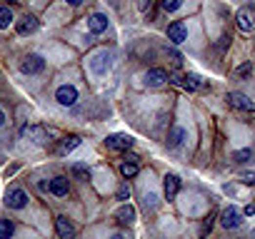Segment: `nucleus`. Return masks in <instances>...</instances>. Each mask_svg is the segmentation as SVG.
<instances>
[{
    "label": "nucleus",
    "mask_w": 255,
    "mask_h": 239,
    "mask_svg": "<svg viewBox=\"0 0 255 239\" xmlns=\"http://www.w3.org/2000/svg\"><path fill=\"white\" fill-rule=\"evenodd\" d=\"M170 60H173V65H180V55L175 50H170Z\"/></svg>",
    "instance_id": "30"
},
{
    "label": "nucleus",
    "mask_w": 255,
    "mask_h": 239,
    "mask_svg": "<svg viewBox=\"0 0 255 239\" xmlns=\"http://www.w3.org/2000/svg\"><path fill=\"white\" fill-rule=\"evenodd\" d=\"M220 224H223L225 229H238V227L243 224V214H240V209H238V207H228V209L223 212Z\"/></svg>",
    "instance_id": "3"
},
{
    "label": "nucleus",
    "mask_w": 255,
    "mask_h": 239,
    "mask_svg": "<svg viewBox=\"0 0 255 239\" xmlns=\"http://www.w3.org/2000/svg\"><path fill=\"white\" fill-rule=\"evenodd\" d=\"M160 5H163V10L173 13V10H178L183 5V0H160Z\"/></svg>",
    "instance_id": "25"
},
{
    "label": "nucleus",
    "mask_w": 255,
    "mask_h": 239,
    "mask_svg": "<svg viewBox=\"0 0 255 239\" xmlns=\"http://www.w3.org/2000/svg\"><path fill=\"white\" fill-rule=\"evenodd\" d=\"M105 147L113 149V152L130 149V147H133V137H130V135H110L108 140H105Z\"/></svg>",
    "instance_id": "6"
},
{
    "label": "nucleus",
    "mask_w": 255,
    "mask_h": 239,
    "mask_svg": "<svg viewBox=\"0 0 255 239\" xmlns=\"http://www.w3.org/2000/svg\"><path fill=\"white\" fill-rule=\"evenodd\" d=\"M225 100H228L230 107H235V110H255V102L248 95H243V92H228Z\"/></svg>",
    "instance_id": "5"
},
{
    "label": "nucleus",
    "mask_w": 255,
    "mask_h": 239,
    "mask_svg": "<svg viewBox=\"0 0 255 239\" xmlns=\"http://www.w3.org/2000/svg\"><path fill=\"white\" fill-rule=\"evenodd\" d=\"M183 140H185V129L183 127H175L173 132L168 135V147H178V145H183Z\"/></svg>",
    "instance_id": "21"
},
{
    "label": "nucleus",
    "mask_w": 255,
    "mask_h": 239,
    "mask_svg": "<svg viewBox=\"0 0 255 239\" xmlns=\"http://www.w3.org/2000/svg\"><path fill=\"white\" fill-rule=\"evenodd\" d=\"M78 145H80V137H78V135H70V137H65V140H60L58 155H70V152H73Z\"/></svg>",
    "instance_id": "18"
},
{
    "label": "nucleus",
    "mask_w": 255,
    "mask_h": 239,
    "mask_svg": "<svg viewBox=\"0 0 255 239\" xmlns=\"http://www.w3.org/2000/svg\"><path fill=\"white\" fill-rule=\"evenodd\" d=\"M175 85H180L183 90H188V92H195L198 88H200V80H198V75H175V80H173Z\"/></svg>",
    "instance_id": "11"
},
{
    "label": "nucleus",
    "mask_w": 255,
    "mask_h": 239,
    "mask_svg": "<svg viewBox=\"0 0 255 239\" xmlns=\"http://www.w3.org/2000/svg\"><path fill=\"white\" fill-rule=\"evenodd\" d=\"M170 77H168V73L163 70V68H153V70H148V75H145V85L148 88H160L163 82H168Z\"/></svg>",
    "instance_id": "9"
},
{
    "label": "nucleus",
    "mask_w": 255,
    "mask_h": 239,
    "mask_svg": "<svg viewBox=\"0 0 255 239\" xmlns=\"http://www.w3.org/2000/svg\"><path fill=\"white\" fill-rule=\"evenodd\" d=\"M18 33L20 35H28V33H33V30H38V20L33 18V15H23V18H20L18 20Z\"/></svg>",
    "instance_id": "15"
},
{
    "label": "nucleus",
    "mask_w": 255,
    "mask_h": 239,
    "mask_svg": "<svg viewBox=\"0 0 255 239\" xmlns=\"http://www.w3.org/2000/svg\"><path fill=\"white\" fill-rule=\"evenodd\" d=\"M65 3H68V5H80L83 0H65Z\"/></svg>",
    "instance_id": "33"
},
{
    "label": "nucleus",
    "mask_w": 255,
    "mask_h": 239,
    "mask_svg": "<svg viewBox=\"0 0 255 239\" xmlns=\"http://www.w3.org/2000/svg\"><path fill=\"white\" fill-rule=\"evenodd\" d=\"M250 70H253V65L245 62V65H240V68H238V75H250Z\"/></svg>",
    "instance_id": "27"
},
{
    "label": "nucleus",
    "mask_w": 255,
    "mask_h": 239,
    "mask_svg": "<svg viewBox=\"0 0 255 239\" xmlns=\"http://www.w3.org/2000/svg\"><path fill=\"white\" fill-rule=\"evenodd\" d=\"M10 3H18V0H10Z\"/></svg>",
    "instance_id": "36"
},
{
    "label": "nucleus",
    "mask_w": 255,
    "mask_h": 239,
    "mask_svg": "<svg viewBox=\"0 0 255 239\" xmlns=\"http://www.w3.org/2000/svg\"><path fill=\"white\" fill-rule=\"evenodd\" d=\"M210 229H212V214H210V217H208V222H205V224H203V232H200V234H203V237H205V234H208V232H210Z\"/></svg>",
    "instance_id": "28"
},
{
    "label": "nucleus",
    "mask_w": 255,
    "mask_h": 239,
    "mask_svg": "<svg viewBox=\"0 0 255 239\" xmlns=\"http://www.w3.org/2000/svg\"><path fill=\"white\" fill-rule=\"evenodd\" d=\"M118 200H123V202L130 200V189H128V184H120L118 187Z\"/></svg>",
    "instance_id": "26"
},
{
    "label": "nucleus",
    "mask_w": 255,
    "mask_h": 239,
    "mask_svg": "<svg viewBox=\"0 0 255 239\" xmlns=\"http://www.w3.org/2000/svg\"><path fill=\"white\" fill-rule=\"evenodd\" d=\"M88 28H90V33H95V35L105 33V30H108V18H105L103 13L90 15V18H88Z\"/></svg>",
    "instance_id": "12"
},
{
    "label": "nucleus",
    "mask_w": 255,
    "mask_h": 239,
    "mask_svg": "<svg viewBox=\"0 0 255 239\" xmlns=\"http://www.w3.org/2000/svg\"><path fill=\"white\" fill-rule=\"evenodd\" d=\"M188 37V28L180 23V20H175V23L168 25V40L173 42V45H180V42H185Z\"/></svg>",
    "instance_id": "8"
},
{
    "label": "nucleus",
    "mask_w": 255,
    "mask_h": 239,
    "mask_svg": "<svg viewBox=\"0 0 255 239\" xmlns=\"http://www.w3.org/2000/svg\"><path fill=\"white\" fill-rule=\"evenodd\" d=\"M13 13H10V8H0V30H5L8 25H13Z\"/></svg>",
    "instance_id": "23"
},
{
    "label": "nucleus",
    "mask_w": 255,
    "mask_h": 239,
    "mask_svg": "<svg viewBox=\"0 0 255 239\" xmlns=\"http://www.w3.org/2000/svg\"><path fill=\"white\" fill-rule=\"evenodd\" d=\"M5 204H8L10 209H23V207L28 204V192H25V189H20V187L10 189V192H8V197H5Z\"/></svg>",
    "instance_id": "4"
},
{
    "label": "nucleus",
    "mask_w": 255,
    "mask_h": 239,
    "mask_svg": "<svg viewBox=\"0 0 255 239\" xmlns=\"http://www.w3.org/2000/svg\"><path fill=\"white\" fill-rule=\"evenodd\" d=\"M115 217H118L120 224H130V222L135 220V209H133L130 204H123V207L115 212Z\"/></svg>",
    "instance_id": "19"
},
{
    "label": "nucleus",
    "mask_w": 255,
    "mask_h": 239,
    "mask_svg": "<svg viewBox=\"0 0 255 239\" xmlns=\"http://www.w3.org/2000/svg\"><path fill=\"white\" fill-rule=\"evenodd\" d=\"M245 184H255V175H245Z\"/></svg>",
    "instance_id": "31"
},
{
    "label": "nucleus",
    "mask_w": 255,
    "mask_h": 239,
    "mask_svg": "<svg viewBox=\"0 0 255 239\" xmlns=\"http://www.w3.org/2000/svg\"><path fill=\"white\" fill-rule=\"evenodd\" d=\"M233 160H235V162H250L253 152L250 149H238V152H233Z\"/></svg>",
    "instance_id": "24"
},
{
    "label": "nucleus",
    "mask_w": 255,
    "mask_h": 239,
    "mask_svg": "<svg viewBox=\"0 0 255 239\" xmlns=\"http://www.w3.org/2000/svg\"><path fill=\"white\" fill-rule=\"evenodd\" d=\"M20 70L28 73V75H38V73L45 70V60L40 55H25V60L20 62Z\"/></svg>",
    "instance_id": "2"
},
{
    "label": "nucleus",
    "mask_w": 255,
    "mask_h": 239,
    "mask_svg": "<svg viewBox=\"0 0 255 239\" xmlns=\"http://www.w3.org/2000/svg\"><path fill=\"white\" fill-rule=\"evenodd\" d=\"M245 214H255V204H248L245 207Z\"/></svg>",
    "instance_id": "32"
},
{
    "label": "nucleus",
    "mask_w": 255,
    "mask_h": 239,
    "mask_svg": "<svg viewBox=\"0 0 255 239\" xmlns=\"http://www.w3.org/2000/svg\"><path fill=\"white\" fill-rule=\"evenodd\" d=\"M238 28H240L243 33H250V30H253V15H250L248 10H240V13H238Z\"/></svg>",
    "instance_id": "20"
},
{
    "label": "nucleus",
    "mask_w": 255,
    "mask_h": 239,
    "mask_svg": "<svg viewBox=\"0 0 255 239\" xmlns=\"http://www.w3.org/2000/svg\"><path fill=\"white\" fill-rule=\"evenodd\" d=\"M3 122H5V115H3V110H0V127H3Z\"/></svg>",
    "instance_id": "34"
},
{
    "label": "nucleus",
    "mask_w": 255,
    "mask_h": 239,
    "mask_svg": "<svg viewBox=\"0 0 255 239\" xmlns=\"http://www.w3.org/2000/svg\"><path fill=\"white\" fill-rule=\"evenodd\" d=\"M55 100L63 105V107H70L78 102V90L73 88V85H60V88L55 90Z\"/></svg>",
    "instance_id": "1"
},
{
    "label": "nucleus",
    "mask_w": 255,
    "mask_h": 239,
    "mask_svg": "<svg viewBox=\"0 0 255 239\" xmlns=\"http://www.w3.org/2000/svg\"><path fill=\"white\" fill-rule=\"evenodd\" d=\"M15 232V224L10 220H0V239H10Z\"/></svg>",
    "instance_id": "22"
},
{
    "label": "nucleus",
    "mask_w": 255,
    "mask_h": 239,
    "mask_svg": "<svg viewBox=\"0 0 255 239\" xmlns=\"http://www.w3.org/2000/svg\"><path fill=\"white\" fill-rule=\"evenodd\" d=\"M90 68L95 70V73H105L110 68V55L108 53H98L93 60H90Z\"/></svg>",
    "instance_id": "16"
},
{
    "label": "nucleus",
    "mask_w": 255,
    "mask_h": 239,
    "mask_svg": "<svg viewBox=\"0 0 255 239\" xmlns=\"http://www.w3.org/2000/svg\"><path fill=\"white\" fill-rule=\"evenodd\" d=\"M150 3H153V0H138V8L140 10H148V8H150Z\"/></svg>",
    "instance_id": "29"
},
{
    "label": "nucleus",
    "mask_w": 255,
    "mask_h": 239,
    "mask_svg": "<svg viewBox=\"0 0 255 239\" xmlns=\"http://www.w3.org/2000/svg\"><path fill=\"white\" fill-rule=\"evenodd\" d=\"M163 187H165V200H168V202L175 200V194L180 192V177H178V175H165Z\"/></svg>",
    "instance_id": "10"
},
{
    "label": "nucleus",
    "mask_w": 255,
    "mask_h": 239,
    "mask_svg": "<svg viewBox=\"0 0 255 239\" xmlns=\"http://www.w3.org/2000/svg\"><path fill=\"white\" fill-rule=\"evenodd\" d=\"M113 239H123V237H120V234H115V237H113Z\"/></svg>",
    "instance_id": "35"
},
{
    "label": "nucleus",
    "mask_w": 255,
    "mask_h": 239,
    "mask_svg": "<svg viewBox=\"0 0 255 239\" xmlns=\"http://www.w3.org/2000/svg\"><path fill=\"white\" fill-rule=\"evenodd\" d=\"M120 175H123L125 180L138 175V157H135V155H130V157H128V160L120 165Z\"/></svg>",
    "instance_id": "17"
},
{
    "label": "nucleus",
    "mask_w": 255,
    "mask_h": 239,
    "mask_svg": "<svg viewBox=\"0 0 255 239\" xmlns=\"http://www.w3.org/2000/svg\"><path fill=\"white\" fill-rule=\"evenodd\" d=\"M23 135L28 140H33L35 145H45V140H48V132L42 127H23Z\"/></svg>",
    "instance_id": "14"
},
{
    "label": "nucleus",
    "mask_w": 255,
    "mask_h": 239,
    "mask_svg": "<svg viewBox=\"0 0 255 239\" xmlns=\"http://www.w3.org/2000/svg\"><path fill=\"white\" fill-rule=\"evenodd\" d=\"M68 189H70V182H68V177H55V180H50V192L55 194V197H65L68 194Z\"/></svg>",
    "instance_id": "13"
},
{
    "label": "nucleus",
    "mask_w": 255,
    "mask_h": 239,
    "mask_svg": "<svg viewBox=\"0 0 255 239\" xmlns=\"http://www.w3.org/2000/svg\"><path fill=\"white\" fill-rule=\"evenodd\" d=\"M55 229L60 239H75V224L68 220V217H55Z\"/></svg>",
    "instance_id": "7"
}]
</instances>
